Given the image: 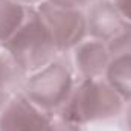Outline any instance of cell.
Masks as SVG:
<instances>
[{
  "mask_svg": "<svg viewBox=\"0 0 131 131\" xmlns=\"http://www.w3.org/2000/svg\"><path fill=\"white\" fill-rule=\"evenodd\" d=\"M28 76L29 75L18 66L11 52L0 44V85L11 95H17L21 92Z\"/></svg>",
  "mask_w": 131,
  "mask_h": 131,
  "instance_id": "9c48e42d",
  "label": "cell"
},
{
  "mask_svg": "<svg viewBox=\"0 0 131 131\" xmlns=\"http://www.w3.org/2000/svg\"><path fill=\"white\" fill-rule=\"evenodd\" d=\"M113 3L125 17V20L131 25V0H113Z\"/></svg>",
  "mask_w": 131,
  "mask_h": 131,
  "instance_id": "8fae6325",
  "label": "cell"
},
{
  "mask_svg": "<svg viewBox=\"0 0 131 131\" xmlns=\"http://www.w3.org/2000/svg\"><path fill=\"white\" fill-rule=\"evenodd\" d=\"M87 35L102 41L108 49L131 37V25L125 20L113 0H93L85 9Z\"/></svg>",
  "mask_w": 131,
  "mask_h": 131,
  "instance_id": "8992f818",
  "label": "cell"
},
{
  "mask_svg": "<svg viewBox=\"0 0 131 131\" xmlns=\"http://www.w3.org/2000/svg\"><path fill=\"white\" fill-rule=\"evenodd\" d=\"M3 46L28 75L38 72L60 55L52 35L35 6L28 8L25 21Z\"/></svg>",
  "mask_w": 131,
  "mask_h": 131,
  "instance_id": "7a4b0ae2",
  "label": "cell"
},
{
  "mask_svg": "<svg viewBox=\"0 0 131 131\" xmlns=\"http://www.w3.org/2000/svg\"><path fill=\"white\" fill-rule=\"evenodd\" d=\"M0 131H82V128L58 114L41 110L20 92L2 111Z\"/></svg>",
  "mask_w": 131,
  "mask_h": 131,
  "instance_id": "5b68a950",
  "label": "cell"
},
{
  "mask_svg": "<svg viewBox=\"0 0 131 131\" xmlns=\"http://www.w3.org/2000/svg\"><path fill=\"white\" fill-rule=\"evenodd\" d=\"M110 49L98 40H82L73 47V69L81 79L104 78L110 63Z\"/></svg>",
  "mask_w": 131,
  "mask_h": 131,
  "instance_id": "52a82bcc",
  "label": "cell"
},
{
  "mask_svg": "<svg viewBox=\"0 0 131 131\" xmlns=\"http://www.w3.org/2000/svg\"><path fill=\"white\" fill-rule=\"evenodd\" d=\"M29 6L15 0H0V44H5L25 21Z\"/></svg>",
  "mask_w": 131,
  "mask_h": 131,
  "instance_id": "30bf717a",
  "label": "cell"
},
{
  "mask_svg": "<svg viewBox=\"0 0 131 131\" xmlns=\"http://www.w3.org/2000/svg\"><path fill=\"white\" fill-rule=\"evenodd\" d=\"M35 8L47 26L60 55L73 50L85 38L87 18L84 8L57 0H44Z\"/></svg>",
  "mask_w": 131,
  "mask_h": 131,
  "instance_id": "277c9868",
  "label": "cell"
},
{
  "mask_svg": "<svg viewBox=\"0 0 131 131\" xmlns=\"http://www.w3.org/2000/svg\"><path fill=\"white\" fill-rule=\"evenodd\" d=\"M12 96H14V95H11L6 89H3V87L0 85V114H2V111L5 110V107L8 105V102L11 101Z\"/></svg>",
  "mask_w": 131,
  "mask_h": 131,
  "instance_id": "7c38bea8",
  "label": "cell"
},
{
  "mask_svg": "<svg viewBox=\"0 0 131 131\" xmlns=\"http://www.w3.org/2000/svg\"><path fill=\"white\" fill-rule=\"evenodd\" d=\"M110 53L104 78L125 102H131V37L111 47Z\"/></svg>",
  "mask_w": 131,
  "mask_h": 131,
  "instance_id": "ba28073f",
  "label": "cell"
},
{
  "mask_svg": "<svg viewBox=\"0 0 131 131\" xmlns=\"http://www.w3.org/2000/svg\"><path fill=\"white\" fill-rule=\"evenodd\" d=\"M75 84V69L66 53H61L38 72L31 73L21 93L41 110L58 114L70 98Z\"/></svg>",
  "mask_w": 131,
  "mask_h": 131,
  "instance_id": "3957f363",
  "label": "cell"
},
{
  "mask_svg": "<svg viewBox=\"0 0 131 131\" xmlns=\"http://www.w3.org/2000/svg\"><path fill=\"white\" fill-rule=\"evenodd\" d=\"M124 99L105 78L79 79L58 116L75 125H85L117 117L124 110Z\"/></svg>",
  "mask_w": 131,
  "mask_h": 131,
  "instance_id": "6da1fadb",
  "label": "cell"
},
{
  "mask_svg": "<svg viewBox=\"0 0 131 131\" xmlns=\"http://www.w3.org/2000/svg\"><path fill=\"white\" fill-rule=\"evenodd\" d=\"M15 2H18V3H21V5H25V6H38L41 2H44V0H15Z\"/></svg>",
  "mask_w": 131,
  "mask_h": 131,
  "instance_id": "4fadbf2b",
  "label": "cell"
}]
</instances>
